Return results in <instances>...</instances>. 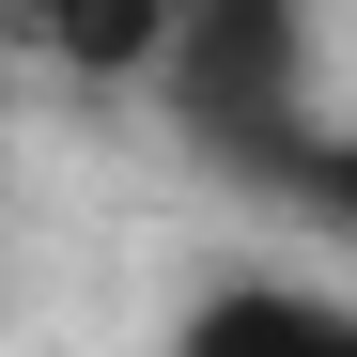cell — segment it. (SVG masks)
<instances>
[{
    "mask_svg": "<svg viewBox=\"0 0 357 357\" xmlns=\"http://www.w3.org/2000/svg\"><path fill=\"white\" fill-rule=\"evenodd\" d=\"M155 93H171V125L249 187L280 140H311V16H295V0H171Z\"/></svg>",
    "mask_w": 357,
    "mask_h": 357,
    "instance_id": "cell-1",
    "label": "cell"
},
{
    "mask_svg": "<svg viewBox=\"0 0 357 357\" xmlns=\"http://www.w3.org/2000/svg\"><path fill=\"white\" fill-rule=\"evenodd\" d=\"M155 357H357V295L342 280H295V264H233L171 311Z\"/></svg>",
    "mask_w": 357,
    "mask_h": 357,
    "instance_id": "cell-2",
    "label": "cell"
},
{
    "mask_svg": "<svg viewBox=\"0 0 357 357\" xmlns=\"http://www.w3.org/2000/svg\"><path fill=\"white\" fill-rule=\"evenodd\" d=\"M31 31V63H63V78H155L171 63V0H47Z\"/></svg>",
    "mask_w": 357,
    "mask_h": 357,
    "instance_id": "cell-3",
    "label": "cell"
},
{
    "mask_svg": "<svg viewBox=\"0 0 357 357\" xmlns=\"http://www.w3.org/2000/svg\"><path fill=\"white\" fill-rule=\"evenodd\" d=\"M249 202H280L295 233H326V249H357V125H311V140H280L249 171Z\"/></svg>",
    "mask_w": 357,
    "mask_h": 357,
    "instance_id": "cell-4",
    "label": "cell"
}]
</instances>
